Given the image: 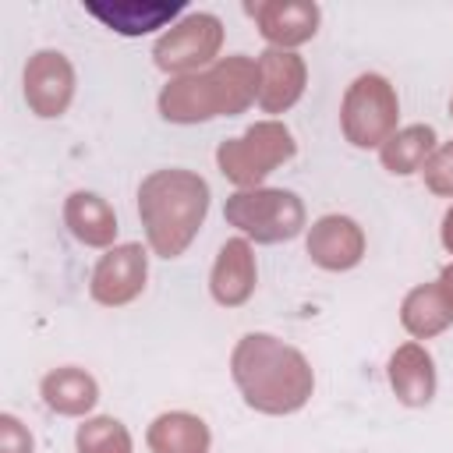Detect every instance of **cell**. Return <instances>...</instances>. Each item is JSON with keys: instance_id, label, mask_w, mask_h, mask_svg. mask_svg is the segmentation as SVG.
I'll return each instance as SVG.
<instances>
[{"instance_id": "5", "label": "cell", "mask_w": 453, "mask_h": 453, "mask_svg": "<svg viewBox=\"0 0 453 453\" xmlns=\"http://www.w3.org/2000/svg\"><path fill=\"white\" fill-rule=\"evenodd\" d=\"M230 226L258 244H280L304 230V205L287 188H248L234 191L223 205Z\"/></svg>"}, {"instance_id": "23", "label": "cell", "mask_w": 453, "mask_h": 453, "mask_svg": "<svg viewBox=\"0 0 453 453\" xmlns=\"http://www.w3.org/2000/svg\"><path fill=\"white\" fill-rule=\"evenodd\" d=\"M0 453H32V435L14 414H0Z\"/></svg>"}, {"instance_id": "2", "label": "cell", "mask_w": 453, "mask_h": 453, "mask_svg": "<svg viewBox=\"0 0 453 453\" xmlns=\"http://www.w3.org/2000/svg\"><path fill=\"white\" fill-rule=\"evenodd\" d=\"M209 212V184L195 170H156L138 188V216L159 258L188 251Z\"/></svg>"}, {"instance_id": "6", "label": "cell", "mask_w": 453, "mask_h": 453, "mask_svg": "<svg viewBox=\"0 0 453 453\" xmlns=\"http://www.w3.org/2000/svg\"><path fill=\"white\" fill-rule=\"evenodd\" d=\"M396 117H400V99L382 74H357L347 85L340 106V127L354 149H382L389 134H396Z\"/></svg>"}, {"instance_id": "15", "label": "cell", "mask_w": 453, "mask_h": 453, "mask_svg": "<svg viewBox=\"0 0 453 453\" xmlns=\"http://www.w3.org/2000/svg\"><path fill=\"white\" fill-rule=\"evenodd\" d=\"M64 226L88 248H110L117 237V212L96 191H74L64 202Z\"/></svg>"}, {"instance_id": "16", "label": "cell", "mask_w": 453, "mask_h": 453, "mask_svg": "<svg viewBox=\"0 0 453 453\" xmlns=\"http://www.w3.org/2000/svg\"><path fill=\"white\" fill-rule=\"evenodd\" d=\"M400 322L418 340L439 336L442 329L453 326V297L446 294V287L439 280L435 283H418L414 290H407V297L400 304Z\"/></svg>"}, {"instance_id": "18", "label": "cell", "mask_w": 453, "mask_h": 453, "mask_svg": "<svg viewBox=\"0 0 453 453\" xmlns=\"http://www.w3.org/2000/svg\"><path fill=\"white\" fill-rule=\"evenodd\" d=\"M149 449L152 453H209V425L188 411H166L149 425Z\"/></svg>"}, {"instance_id": "22", "label": "cell", "mask_w": 453, "mask_h": 453, "mask_svg": "<svg viewBox=\"0 0 453 453\" xmlns=\"http://www.w3.org/2000/svg\"><path fill=\"white\" fill-rule=\"evenodd\" d=\"M421 173H425V188L432 195L453 198V142L435 145V152L428 156V163L421 166Z\"/></svg>"}, {"instance_id": "10", "label": "cell", "mask_w": 453, "mask_h": 453, "mask_svg": "<svg viewBox=\"0 0 453 453\" xmlns=\"http://www.w3.org/2000/svg\"><path fill=\"white\" fill-rule=\"evenodd\" d=\"M262 39L276 50H294L319 32V4L311 0H255L248 4Z\"/></svg>"}, {"instance_id": "1", "label": "cell", "mask_w": 453, "mask_h": 453, "mask_svg": "<svg viewBox=\"0 0 453 453\" xmlns=\"http://www.w3.org/2000/svg\"><path fill=\"white\" fill-rule=\"evenodd\" d=\"M230 375L244 403L258 414H294L315 389L308 357L269 333H248L237 340L230 354Z\"/></svg>"}, {"instance_id": "13", "label": "cell", "mask_w": 453, "mask_h": 453, "mask_svg": "<svg viewBox=\"0 0 453 453\" xmlns=\"http://www.w3.org/2000/svg\"><path fill=\"white\" fill-rule=\"evenodd\" d=\"M209 294L223 308H241L255 294V251L248 237H230L209 273Z\"/></svg>"}, {"instance_id": "17", "label": "cell", "mask_w": 453, "mask_h": 453, "mask_svg": "<svg viewBox=\"0 0 453 453\" xmlns=\"http://www.w3.org/2000/svg\"><path fill=\"white\" fill-rule=\"evenodd\" d=\"M39 393H42V403L50 411L67 414V418L88 414L96 407V400H99L96 379L85 368H74V365H64V368L46 372L42 382H39Z\"/></svg>"}, {"instance_id": "3", "label": "cell", "mask_w": 453, "mask_h": 453, "mask_svg": "<svg viewBox=\"0 0 453 453\" xmlns=\"http://www.w3.org/2000/svg\"><path fill=\"white\" fill-rule=\"evenodd\" d=\"M258 99V64L244 53L223 57L205 71L173 78L159 92V117L170 124H202L244 113Z\"/></svg>"}, {"instance_id": "19", "label": "cell", "mask_w": 453, "mask_h": 453, "mask_svg": "<svg viewBox=\"0 0 453 453\" xmlns=\"http://www.w3.org/2000/svg\"><path fill=\"white\" fill-rule=\"evenodd\" d=\"M85 11L92 18H99L106 28L120 32V35H145L152 28H163V25H173V18L180 14V4H138V0H127V4H85Z\"/></svg>"}, {"instance_id": "8", "label": "cell", "mask_w": 453, "mask_h": 453, "mask_svg": "<svg viewBox=\"0 0 453 453\" xmlns=\"http://www.w3.org/2000/svg\"><path fill=\"white\" fill-rule=\"evenodd\" d=\"M145 280H149V255L142 244L127 241V244L106 248V255L96 262L88 294L106 308H120L145 290Z\"/></svg>"}, {"instance_id": "11", "label": "cell", "mask_w": 453, "mask_h": 453, "mask_svg": "<svg viewBox=\"0 0 453 453\" xmlns=\"http://www.w3.org/2000/svg\"><path fill=\"white\" fill-rule=\"evenodd\" d=\"M304 248H308V255L319 269L347 273L365 258V230L350 216L329 212V216L311 223Z\"/></svg>"}, {"instance_id": "4", "label": "cell", "mask_w": 453, "mask_h": 453, "mask_svg": "<svg viewBox=\"0 0 453 453\" xmlns=\"http://www.w3.org/2000/svg\"><path fill=\"white\" fill-rule=\"evenodd\" d=\"M294 152H297V142H294V134H290L287 124H280V120H258L244 134L219 142L216 163H219V173L230 184H237L241 191H248V188H262V180L276 166H283L287 159H294Z\"/></svg>"}, {"instance_id": "21", "label": "cell", "mask_w": 453, "mask_h": 453, "mask_svg": "<svg viewBox=\"0 0 453 453\" xmlns=\"http://www.w3.org/2000/svg\"><path fill=\"white\" fill-rule=\"evenodd\" d=\"M74 446H78V453H131V432L124 428V421L99 414V418H85L78 425Z\"/></svg>"}, {"instance_id": "9", "label": "cell", "mask_w": 453, "mask_h": 453, "mask_svg": "<svg viewBox=\"0 0 453 453\" xmlns=\"http://www.w3.org/2000/svg\"><path fill=\"white\" fill-rule=\"evenodd\" d=\"M74 99V67L60 50H39L25 64V103L35 117H60Z\"/></svg>"}, {"instance_id": "12", "label": "cell", "mask_w": 453, "mask_h": 453, "mask_svg": "<svg viewBox=\"0 0 453 453\" xmlns=\"http://www.w3.org/2000/svg\"><path fill=\"white\" fill-rule=\"evenodd\" d=\"M258 64V106L265 113H283L290 110L308 85V67L294 50H276L269 46L265 53L255 57Z\"/></svg>"}, {"instance_id": "14", "label": "cell", "mask_w": 453, "mask_h": 453, "mask_svg": "<svg viewBox=\"0 0 453 453\" xmlns=\"http://www.w3.org/2000/svg\"><path fill=\"white\" fill-rule=\"evenodd\" d=\"M389 386L400 403L425 407L435 396V361L421 343H403L389 357Z\"/></svg>"}, {"instance_id": "20", "label": "cell", "mask_w": 453, "mask_h": 453, "mask_svg": "<svg viewBox=\"0 0 453 453\" xmlns=\"http://www.w3.org/2000/svg\"><path fill=\"white\" fill-rule=\"evenodd\" d=\"M432 152H435V131L428 124H411V127H400L396 134H389V142L379 149V159L389 173L407 177V173L421 170Z\"/></svg>"}, {"instance_id": "7", "label": "cell", "mask_w": 453, "mask_h": 453, "mask_svg": "<svg viewBox=\"0 0 453 453\" xmlns=\"http://www.w3.org/2000/svg\"><path fill=\"white\" fill-rule=\"evenodd\" d=\"M223 46V21L216 14H184L180 21H173L152 46V60L159 71L166 74H195L198 67H212L216 53Z\"/></svg>"}, {"instance_id": "24", "label": "cell", "mask_w": 453, "mask_h": 453, "mask_svg": "<svg viewBox=\"0 0 453 453\" xmlns=\"http://www.w3.org/2000/svg\"><path fill=\"white\" fill-rule=\"evenodd\" d=\"M442 248L453 255V205H449L446 216H442Z\"/></svg>"}, {"instance_id": "25", "label": "cell", "mask_w": 453, "mask_h": 453, "mask_svg": "<svg viewBox=\"0 0 453 453\" xmlns=\"http://www.w3.org/2000/svg\"><path fill=\"white\" fill-rule=\"evenodd\" d=\"M439 283H442V287H446V294L453 297V265H446V269H442V276H439Z\"/></svg>"}, {"instance_id": "26", "label": "cell", "mask_w": 453, "mask_h": 453, "mask_svg": "<svg viewBox=\"0 0 453 453\" xmlns=\"http://www.w3.org/2000/svg\"><path fill=\"white\" fill-rule=\"evenodd\" d=\"M449 117H453V99H449Z\"/></svg>"}]
</instances>
